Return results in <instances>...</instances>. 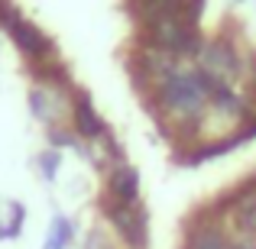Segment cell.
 Segmentation results:
<instances>
[{"mask_svg":"<svg viewBox=\"0 0 256 249\" xmlns=\"http://www.w3.org/2000/svg\"><path fill=\"white\" fill-rule=\"evenodd\" d=\"M104 214L114 224V230L126 240L130 246H143L146 243V214L140 204H117L107 198L104 201Z\"/></svg>","mask_w":256,"mask_h":249,"instance_id":"3","label":"cell"},{"mask_svg":"<svg viewBox=\"0 0 256 249\" xmlns=\"http://www.w3.org/2000/svg\"><path fill=\"white\" fill-rule=\"evenodd\" d=\"M185 249H237V243H227L218 227H201V230H194L188 237Z\"/></svg>","mask_w":256,"mask_h":249,"instance_id":"8","label":"cell"},{"mask_svg":"<svg viewBox=\"0 0 256 249\" xmlns=\"http://www.w3.org/2000/svg\"><path fill=\"white\" fill-rule=\"evenodd\" d=\"M211 107H214L218 113H230V117H246V104H244L240 97H234V94L227 91V87H220V91L211 97Z\"/></svg>","mask_w":256,"mask_h":249,"instance_id":"10","label":"cell"},{"mask_svg":"<svg viewBox=\"0 0 256 249\" xmlns=\"http://www.w3.org/2000/svg\"><path fill=\"white\" fill-rule=\"evenodd\" d=\"M198 58H201V71L214 75L218 81H234V78H237V71H240L237 52H234V45L224 42V39H218V42L204 45Z\"/></svg>","mask_w":256,"mask_h":249,"instance_id":"4","label":"cell"},{"mask_svg":"<svg viewBox=\"0 0 256 249\" xmlns=\"http://www.w3.org/2000/svg\"><path fill=\"white\" fill-rule=\"evenodd\" d=\"M23 220H26L23 204H20V201H10L6 217H0V240H16L20 230H23Z\"/></svg>","mask_w":256,"mask_h":249,"instance_id":"9","label":"cell"},{"mask_svg":"<svg viewBox=\"0 0 256 249\" xmlns=\"http://www.w3.org/2000/svg\"><path fill=\"white\" fill-rule=\"evenodd\" d=\"M72 237H75V224L62 214H56L49 224V233H46V243L42 249H68L72 246Z\"/></svg>","mask_w":256,"mask_h":249,"instance_id":"7","label":"cell"},{"mask_svg":"<svg viewBox=\"0 0 256 249\" xmlns=\"http://www.w3.org/2000/svg\"><path fill=\"white\" fill-rule=\"evenodd\" d=\"M237 249H256L253 243H237Z\"/></svg>","mask_w":256,"mask_h":249,"instance_id":"14","label":"cell"},{"mask_svg":"<svg viewBox=\"0 0 256 249\" xmlns=\"http://www.w3.org/2000/svg\"><path fill=\"white\" fill-rule=\"evenodd\" d=\"M107 198L117 204H136L140 198V175L130 165H117L107 175Z\"/></svg>","mask_w":256,"mask_h":249,"instance_id":"6","label":"cell"},{"mask_svg":"<svg viewBox=\"0 0 256 249\" xmlns=\"http://www.w3.org/2000/svg\"><path fill=\"white\" fill-rule=\"evenodd\" d=\"M220 84L214 75L194 68V71H172L162 84H159V100L169 113L182 120H198L204 113V107L211 104V97L220 91Z\"/></svg>","mask_w":256,"mask_h":249,"instance_id":"1","label":"cell"},{"mask_svg":"<svg viewBox=\"0 0 256 249\" xmlns=\"http://www.w3.org/2000/svg\"><path fill=\"white\" fill-rule=\"evenodd\" d=\"M72 87H56V84H36L30 91V110L32 117L39 120V123H46L52 130V126L58 123V120L68 117L72 120Z\"/></svg>","mask_w":256,"mask_h":249,"instance_id":"2","label":"cell"},{"mask_svg":"<svg viewBox=\"0 0 256 249\" xmlns=\"http://www.w3.org/2000/svg\"><path fill=\"white\" fill-rule=\"evenodd\" d=\"M36 165H39V172H42L46 181H56L58 165H62V152H58V149H46L42 156L36 159Z\"/></svg>","mask_w":256,"mask_h":249,"instance_id":"12","label":"cell"},{"mask_svg":"<svg viewBox=\"0 0 256 249\" xmlns=\"http://www.w3.org/2000/svg\"><path fill=\"white\" fill-rule=\"evenodd\" d=\"M201 13H204V0H182V10H178L182 23H188V26H198Z\"/></svg>","mask_w":256,"mask_h":249,"instance_id":"13","label":"cell"},{"mask_svg":"<svg viewBox=\"0 0 256 249\" xmlns=\"http://www.w3.org/2000/svg\"><path fill=\"white\" fill-rule=\"evenodd\" d=\"M234 217H237V227L246 233V237H256V198L234 207Z\"/></svg>","mask_w":256,"mask_h":249,"instance_id":"11","label":"cell"},{"mask_svg":"<svg viewBox=\"0 0 256 249\" xmlns=\"http://www.w3.org/2000/svg\"><path fill=\"white\" fill-rule=\"evenodd\" d=\"M72 130L82 139H104L107 136L104 120L94 110L91 97H84V94H75V100H72Z\"/></svg>","mask_w":256,"mask_h":249,"instance_id":"5","label":"cell"}]
</instances>
